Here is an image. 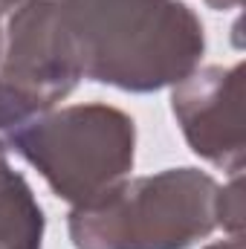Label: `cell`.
Returning a JSON list of instances; mask_svg holds the SVG:
<instances>
[{
    "label": "cell",
    "mask_w": 246,
    "mask_h": 249,
    "mask_svg": "<svg viewBox=\"0 0 246 249\" xmlns=\"http://www.w3.org/2000/svg\"><path fill=\"white\" fill-rule=\"evenodd\" d=\"M47 217L32 186L12 171L0 186V249H44Z\"/></svg>",
    "instance_id": "cell-6"
},
{
    "label": "cell",
    "mask_w": 246,
    "mask_h": 249,
    "mask_svg": "<svg viewBox=\"0 0 246 249\" xmlns=\"http://www.w3.org/2000/svg\"><path fill=\"white\" fill-rule=\"evenodd\" d=\"M171 113L185 145L209 165L244 174L246 124H244V64L197 67L171 87Z\"/></svg>",
    "instance_id": "cell-5"
},
{
    "label": "cell",
    "mask_w": 246,
    "mask_h": 249,
    "mask_svg": "<svg viewBox=\"0 0 246 249\" xmlns=\"http://www.w3.org/2000/svg\"><path fill=\"white\" fill-rule=\"evenodd\" d=\"M12 171H15V168H12V162H9V151H6V145L0 142V186L9 180Z\"/></svg>",
    "instance_id": "cell-9"
},
{
    "label": "cell",
    "mask_w": 246,
    "mask_h": 249,
    "mask_svg": "<svg viewBox=\"0 0 246 249\" xmlns=\"http://www.w3.org/2000/svg\"><path fill=\"white\" fill-rule=\"evenodd\" d=\"M217 229L226 235H244V174H232L229 183H220Z\"/></svg>",
    "instance_id": "cell-7"
},
{
    "label": "cell",
    "mask_w": 246,
    "mask_h": 249,
    "mask_svg": "<svg viewBox=\"0 0 246 249\" xmlns=\"http://www.w3.org/2000/svg\"><path fill=\"white\" fill-rule=\"evenodd\" d=\"M81 78V53L55 0H23L6 15L0 53V133L58 107Z\"/></svg>",
    "instance_id": "cell-4"
},
{
    "label": "cell",
    "mask_w": 246,
    "mask_h": 249,
    "mask_svg": "<svg viewBox=\"0 0 246 249\" xmlns=\"http://www.w3.org/2000/svg\"><path fill=\"white\" fill-rule=\"evenodd\" d=\"M0 142L32 165L70 209L116 188L136 162V122L105 102L58 105L3 133Z\"/></svg>",
    "instance_id": "cell-3"
},
{
    "label": "cell",
    "mask_w": 246,
    "mask_h": 249,
    "mask_svg": "<svg viewBox=\"0 0 246 249\" xmlns=\"http://www.w3.org/2000/svg\"><path fill=\"white\" fill-rule=\"evenodd\" d=\"M20 3H23V0H0V12L9 15V12H12L15 6H20Z\"/></svg>",
    "instance_id": "cell-11"
},
{
    "label": "cell",
    "mask_w": 246,
    "mask_h": 249,
    "mask_svg": "<svg viewBox=\"0 0 246 249\" xmlns=\"http://www.w3.org/2000/svg\"><path fill=\"white\" fill-rule=\"evenodd\" d=\"M3 20H6V15L0 12V53H3Z\"/></svg>",
    "instance_id": "cell-12"
},
{
    "label": "cell",
    "mask_w": 246,
    "mask_h": 249,
    "mask_svg": "<svg viewBox=\"0 0 246 249\" xmlns=\"http://www.w3.org/2000/svg\"><path fill=\"white\" fill-rule=\"evenodd\" d=\"M209 9H217V12H229V9H238L244 0H203Z\"/></svg>",
    "instance_id": "cell-10"
},
{
    "label": "cell",
    "mask_w": 246,
    "mask_h": 249,
    "mask_svg": "<svg viewBox=\"0 0 246 249\" xmlns=\"http://www.w3.org/2000/svg\"><path fill=\"white\" fill-rule=\"evenodd\" d=\"M220 183L194 165L127 177L93 203L72 206L75 249H191L217 232Z\"/></svg>",
    "instance_id": "cell-2"
},
{
    "label": "cell",
    "mask_w": 246,
    "mask_h": 249,
    "mask_svg": "<svg viewBox=\"0 0 246 249\" xmlns=\"http://www.w3.org/2000/svg\"><path fill=\"white\" fill-rule=\"evenodd\" d=\"M206 249H244V235H229L226 241H214Z\"/></svg>",
    "instance_id": "cell-8"
},
{
    "label": "cell",
    "mask_w": 246,
    "mask_h": 249,
    "mask_svg": "<svg viewBox=\"0 0 246 249\" xmlns=\"http://www.w3.org/2000/svg\"><path fill=\"white\" fill-rule=\"evenodd\" d=\"M78 44L84 78L124 93H157L191 75L206 29L183 0H55Z\"/></svg>",
    "instance_id": "cell-1"
}]
</instances>
